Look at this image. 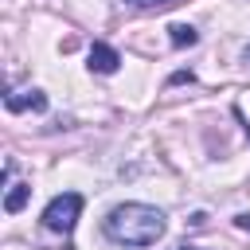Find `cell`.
Listing matches in <instances>:
<instances>
[{
  "instance_id": "10",
  "label": "cell",
  "mask_w": 250,
  "mask_h": 250,
  "mask_svg": "<svg viewBox=\"0 0 250 250\" xmlns=\"http://www.w3.org/2000/svg\"><path fill=\"white\" fill-rule=\"evenodd\" d=\"M242 59H246V62H250V43H246V51H242Z\"/></svg>"
},
{
  "instance_id": "1",
  "label": "cell",
  "mask_w": 250,
  "mask_h": 250,
  "mask_svg": "<svg viewBox=\"0 0 250 250\" xmlns=\"http://www.w3.org/2000/svg\"><path fill=\"white\" fill-rule=\"evenodd\" d=\"M164 211L148 203H121L105 215V238L117 246H152L164 234Z\"/></svg>"
},
{
  "instance_id": "8",
  "label": "cell",
  "mask_w": 250,
  "mask_h": 250,
  "mask_svg": "<svg viewBox=\"0 0 250 250\" xmlns=\"http://www.w3.org/2000/svg\"><path fill=\"white\" fill-rule=\"evenodd\" d=\"M234 227H242V230H250V215H234Z\"/></svg>"
},
{
  "instance_id": "3",
  "label": "cell",
  "mask_w": 250,
  "mask_h": 250,
  "mask_svg": "<svg viewBox=\"0 0 250 250\" xmlns=\"http://www.w3.org/2000/svg\"><path fill=\"white\" fill-rule=\"evenodd\" d=\"M4 105H8L12 113H27V109H31V113H43V109H47V94L35 90V86H31V90H12V94L4 98Z\"/></svg>"
},
{
  "instance_id": "2",
  "label": "cell",
  "mask_w": 250,
  "mask_h": 250,
  "mask_svg": "<svg viewBox=\"0 0 250 250\" xmlns=\"http://www.w3.org/2000/svg\"><path fill=\"white\" fill-rule=\"evenodd\" d=\"M78 215H82V195H78V191H62V195H55V199L43 207V227L70 234L74 223H78Z\"/></svg>"
},
{
  "instance_id": "4",
  "label": "cell",
  "mask_w": 250,
  "mask_h": 250,
  "mask_svg": "<svg viewBox=\"0 0 250 250\" xmlns=\"http://www.w3.org/2000/svg\"><path fill=\"white\" fill-rule=\"evenodd\" d=\"M86 66H90L94 74H117V66H121V55H117L109 43H94V47H90V59H86Z\"/></svg>"
},
{
  "instance_id": "5",
  "label": "cell",
  "mask_w": 250,
  "mask_h": 250,
  "mask_svg": "<svg viewBox=\"0 0 250 250\" xmlns=\"http://www.w3.org/2000/svg\"><path fill=\"white\" fill-rule=\"evenodd\" d=\"M168 39H172V47H195L199 43V31L191 23H172L168 27Z\"/></svg>"
},
{
  "instance_id": "6",
  "label": "cell",
  "mask_w": 250,
  "mask_h": 250,
  "mask_svg": "<svg viewBox=\"0 0 250 250\" xmlns=\"http://www.w3.org/2000/svg\"><path fill=\"white\" fill-rule=\"evenodd\" d=\"M27 195H31V188H27V184H12V191L4 195V211H8V215H20V211H23V203H27Z\"/></svg>"
},
{
  "instance_id": "7",
  "label": "cell",
  "mask_w": 250,
  "mask_h": 250,
  "mask_svg": "<svg viewBox=\"0 0 250 250\" xmlns=\"http://www.w3.org/2000/svg\"><path fill=\"white\" fill-rule=\"evenodd\" d=\"M129 8H137V12H164V8H176V4H184V0H125Z\"/></svg>"
},
{
  "instance_id": "9",
  "label": "cell",
  "mask_w": 250,
  "mask_h": 250,
  "mask_svg": "<svg viewBox=\"0 0 250 250\" xmlns=\"http://www.w3.org/2000/svg\"><path fill=\"white\" fill-rule=\"evenodd\" d=\"M176 250H203V246H176Z\"/></svg>"
}]
</instances>
